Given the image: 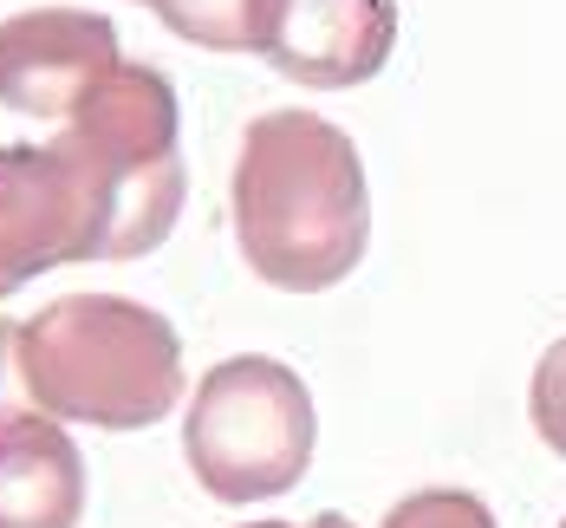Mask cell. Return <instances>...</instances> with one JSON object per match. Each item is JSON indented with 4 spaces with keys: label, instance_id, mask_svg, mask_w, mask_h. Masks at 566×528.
I'll return each instance as SVG.
<instances>
[{
    "label": "cell",
    "instance_id": "obj_1",
    "mask_svg": "<svg viewBox=\"0 0 566 528\" xmlns=\"http://www.w3.org/2000/svg\"><path fill=\"white\" fill-rule=\"evenodd\" d=\"M241 261L281 293H326L371 248L365 157L319 112H261L234 157Z\"/></svg>",
    "mask_w": 566,
    "mask_h": 528
},
{
    "label": "cell",
    "instance_id": "obj_2",
    "mask_svg": "<svg viewBox=\"0 0 566 528\" xmlns=\"http://www.w3.org/2000/svg\"><path fill=\"white\" fill-rule=\"evenodd\" d=\"M13 379L59 424L150 431L182 398V340L144 300L65 293L13 327Z\"/></svg>",
    "mask_w": 566,
    "mask_h": 528
},
{
    "label": "cell",
    "instance_id": "obj_3",
    "mask_svg": "<svg viewBox=\"0 0 566 528\" xmlns=\"http://www.w3.org/2000/svg\"><path fill=\"white\" fill-rule=\"evenodd\" d=\"M313 444H319L313 392L293 365L268 352H234L209 365L182 417V457L196 483L228 509L286 496L313 464Z\"/></svg>",
    "mask_w": 566,
    "mask_h": 528
},
{
    "label": "cell",
    "instance_id": "obj_4",
    "mask_svg": "<svg viewBox=\"0 0 566 528\" xmlns=\"http://www.w3.org/2000/svg\"><path fill=\"white\" fill-rule=\"evenodd\" d=\"M78 261H130L117 176L65 124L53 144H0V300Z\"/></svg>",
    "mask_w": 566,
    "mask_h": 528
},
{
    "label": "cell",
    "instance_id": "obj_5",
    "mask_svg": "<svg viewBox=\"0 0 566 528\" xmlns=\"http://www.w3.org/2000/svg\"><path fill=\"white\" fill-rule=\"evenodd\" d=\"M397 0H261L254 53L306 92H352L385 72Z\"/></svg>",
    "mask_w": 566,
    "mask_h": 528
},
{
    "label": "cell",
    "instance_id": "obj_6",
    "mask_svg": "<svg viewBox=\"0 0 566 528\" xmlns=\"http://www.w3.org/2000/svg\"><path fill=\"white\" fill-rule=\"evenodd\" d=\"M117 65V27L85 7H27L0 20V105L20 117H65Z\"/></svg>",
    "mask_w": 566,
    "mask_h": 528
},
{
    "label": "cell",
    "instance_id": "obj_7",
    "mask_svg": "<svg viewBox=\"0 0 566 528\" xmlns=\"http://www.w3.org/2000/svg\"><path fill=\"white\" fill-rule=\"evenodd\" d=\"M85 457L46 411H0V528H78Z\"/></svg>",
    "mask_w": 566,
    "mask_h": 528
},
{
    "label": "cell",
    "instance_id": "obj_8",
    "mask_svg": "<svg viewBox=\"0 0 566 528\" xmlns=\"http://www.w3.org/2000/svg\"><path fill=\"white\" fill-rule=\"evenodd\" d=\"M137 7L202 53H254L261 0H137Z\"/></svg>",
    "mask_w": 566,
    "mask_h": 528
},
{
    "label": "cell",
    "instance_id": "obj_9",
    "mask_svg": "<svg viewBox=\"0 0 566 528\" xmlns=\"http://www.w3.org/2000/svg\"><path fill=\"white\" fill-rule=\"evenodd\" d=\"M527 424H534V437L566 464V333L541 352V365L527 379Z\"/></svg>",
    "mask_w": 566,
    "mask_h": 528
},
{
    "label": "cell",
    "instance_id": "obj_10",
    "mask_svg": "<svg viewBox=\"0 0 566 528\" xmlns=\"http://www.w3.org/2000/svg\"><path fill=\"white\" fill-rule=\"evenodd\" d=\"M378 528H495V516H489V503L469 496V489H417V496H403Z\"/></svg>",
    "mask_w": 566,
    "mask_h": 528
},
{
    "label": "cell",
    "instance_id": "obj_11",
    "mask_svg": "<svg viewBox=\"0 0 566 528\" xmlns=\"http://www.w3.org/2000/svg\"><path fill=\"white\" fill-rule=\"evenodd\" d=\"M241 528H352L345 516H313V522H241Z\"/></svg>",
    "mask_w": 566,
    "mask_h": 528
},
{
    "label": "cell",
    "instance_id": "obj_12",
    "mask_svg": "<svg viewBox=\"0 0 566 528\" xmlns=\"http://www.w3.org/2000/svg\"><path fill=\"white\" fill-rule=\"evenodd\" d=\"M560 528H566V522H560Z\"/></svg>",
    "mask_w": 566,
    "mask_h": 528
}]
</instances>
